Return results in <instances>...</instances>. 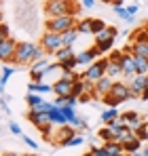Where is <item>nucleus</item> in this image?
I'll return each mask as SVG.
<instances>
[{"label":"nucleus","instance_id":"f257e3e1","mask_svg":"<svg viewBox=\"0 0 148 156\" xmlns=\"http://www.w3.org/2000/svg\"><path fill=\"white\" fill-rule=\"evenodd\" d=\"M47 17H64V15H76V2L74 0H51L45 4Z\"/></svg>","mask_w":148,"mask_h":156},{"label":"nucleus","instance_id":"f03ea898","mask_svg":"<svg viewBox=\"0 0 148 156\" xmlns=\"http://www.w3.org/2000/svg\"><path fill=\"white\" fill-rule=\"evenodd\" d=\"M133 95H131V89H129V84H125V82H114V87H112V91H110V95H106L104 97V101L106 104H110L112 108H117V104H121V101H127V99H131Z\"/></svg>","mask_w":148,"mask_h":156},{"label":"nucleus","instance_id":"7ed1b4c3","mask_svg":"<svg viewBox=\"0 0 148 156\" xmlns=\"http://www.w3.org/2000/svg\"><path fill=\"white\" fill-rule=\"evenodd\" d=\"M76 17L74 15H64V17H53L47 21V32H55V34H64L68 30L76 27Z\"/></svg>","mask_w":148,"mask_h":156},{"label":"nucleus","instance_id":"20e7f679","mask_svg":"<svg viewBox=\"0 0 148 156\" xmlns=\"http://www.w3.org/2000/svg\"><path fill=\"white\" fill-rule=\"evenodd\" d=\"M36 47L38 44H34V42H28V40H24V42H19L17 44V51H15V63L17 66H25V63H32L34 61V53H36Z\"/></svg>","mask_w":148,"mask_h":156},{"label":"nucleus","instance_id":"39448f33","mask_svg":"<svg viewBox=\"0 0 148 156\" xmlns=\"http://www.w3.org/2000/svg\"><path fill=\"white\" fill-rule=\"evenodd\" d=\"M28 118H30V122L40 131L43 135H47V141H49V131H51V127H53L49 112H32V110H30Z\"/></svg>","mask_w":148,"mask_h":156},{"label":"nucleus","instance_id":"423d86ee","mask_svg":"<svg viewBox=\"0 0 148 156\" xmlns=\"http://www.w3.org/2000/svg\"><path fill=\"white\" fill-rule=\"evenodd\" d=\"M106 68H108V59H98L95 63H91V66H89V68L85 70L83 78L95 84L98 80H102V78L106 76Z\"/></svg>","mask_w":148,"mask_h":156},{"label":"nucleus","instance_id":"0eeeda50","mask_svg":"<svg viewBox=\"0 0 148 156\" xmlns=\"http://www.w3.org/2000/svg\"><path fill=\"white\" fill-rule=\"evenodd\" d=\"M40 47L45 49L47 53H55L59 51L61 47H64V42H61V34H55V32H47L43 38H40Z\"/></svg>","mask_w":148,"mask_h":156},{"label":"nucleus","instance_id":"6e6552de","mask_svg":"<svg viewBox=\"0 0 148 156\" xmlns=\"http://www.w3.org/2000/svg\"><path fill=\"white\" fill-rule=\"evenodd\" d=\"M99 55H102V51H99L98 47H91V49H87V51L76 53V63H78V66H85V68H89L91 63H95V61H98Z\"/></svg>","mask_w":148,"mask_h":156},{"label":"nucleus","instance_id":"1a4fd4ad","mask_svg":"<svg viewBox=\"0 0 148 156\" xmlns=\"http://www.w3.org/2000/svg\"><path fill=\"white\" fill-rule=\"evenodd\" d=\"M121 68H123V76L129 78V80H133V78L138 76V68H135V59H133V55L127 51L123 53V57H121Z\"/></svg>","mask_w":148,"mask_h":156},{"label":"nucleus","instance_id":"9d476101","mask_svg":"<svg viewBox=\"0 0 148 156\" xmlns=\"http://www.w3.org/2000/svg\"><path fill=\"white\" fill-rule=\"evenodd\" d=\"M17 44H19V42H15V38L0 40V57H2V61H4V63H6V61H11V59H15Z\"/></svg>","mask_w":148,"mask_h":156},{"label":"nucleus","instance_id":"9b49d317","mask_svg":"<svg viewBox=\"0 0 148 156\" xmlns=\"http://www.w3.org/2000/svg\"><path fill=\"white\" fill-rule=\"evenodd\" d=\"M121 120H123L125 127H129L133 133H135V131H140L144 125H146V122H142V118H140L135 112H125V114H121Z\"/></svg>","mask_w":148,"mask_h":156},{"label":"nucleus","instance_id":"f8f14e48","mask_svg":"<svg viewBox=\"0 0 148 156\" xmlns=\"http://www.w3.org/2000/svg\"><path fill=\"white\" fill-rule=\"evenodd\" d=\"M72 89L74 84L72 82H66V80H57V82H53V93H55V97H70L72 95Z\"/></svg>","mask_w":148,"mask_h":156},{"label":"nucleus","instance_id":"ddd939ff","mask_svg":"<svg viewBox=\"0 0 148 156\" xmlns=\"http://www.w3.org/2000/svg\"><path fill=\"white\" fill-rule=\"evenodd\" d=\"M129 89H131V95L133 97H142V93L146 91V76H138L133 80H129Z\"/></svg>","mask_w":148,"mask_h":156},{"label":"nucleus","instance_id":"4468645a","mask_svg":"<svg viewBox=\"0 0 148 156\" xmlns=\"http://www.w3.org/2000/svg\"><path fill=\"white\" fill-rule=\"evenodd\" d=\"M112 87H114V80H112V78H108V76H104L102 80L95 82V95H102V97L110 95Z\"/></svg>","mask_w":148,"mask_h":156},{"label":"nucleus","instance_id":"2eb2a0df","mask_svg":"<svg viewBox=\"0 0 148 156\" xmlns=\"http://www.w3.org/2000/svg\"><path fill=\"white\" fill-rule=\"evenodd\" d=\"M72 59H76V53H74L72 47H61L59 51L55 53V61L57 63H68V61H72Z\"/></svg>","mask_w":148,"mask_h":156},{"label":"nucleus","instance_id":"dca6fc26","mask_svg":"<svg viewBox=\"0 0 148 156\" xmlns=\"http://www.w3.org/2000/svg\"><path fill=\"white\" fill-rule=\"evenodd\" d=\"M30 93H38V95H45V93H53V82H32L28 84Z\"/></svg>","mask_w":148,"mask_h":156},{"label":"nucleus","instance_id":"f3484780","mask_svg":"<svg viewBox=\"0 0 148 156\" xmlns=\"http://www.w3.org/2000/svg\"><path fill=\"white\" fill-rule=\"evenodd\" d=\"M76 133H74L72 125H64V127H59V131H57V144L59 146H66V141L70 139V137H74Z\"/></svg>","mask_w":148,"mask_h":156},{"label":"nucleus","instance_id":"a211bd4d","mask_svg":"<svg viewBox=\"0 0 148 156\" xmlns=\"http://www.w3.org/2000/svg\"><path fill=\"white\" fill-rule=\"evenodd\" d=\"M51 116V122H53V127H64V125H68V120H66V116H64V110L61 108H53L49 112Z\"/></svg>","mask_w":148,"mask_h":156},{"label":"nucleus","instance_id":"6ab92c4d","mask_svg":"<svg viewBox=\"0 0 148 156\" xmlns=\"http://www.w3.org/2000/svg\"><path fill=\"white\" fill-rule=\"evenodd\" d=\"M127 51L131 53V55H138V57H144L148 59V42H133Z\"/></svg>","mask_w":148,"mask_h":156},{"label":"nucleus","instance_id":"aec40b11","mask_svg":"<svg viewBox=\"0 0 148 156\" xmlns=\"http://www.w3.org/2000/svg\"><path fill=\"white\" fill-rule=\"evenodd\" d=\"M123 74V68H121V61H112V59H108V68H106V76L108 78H114L121 76Z\"/></svg>","mask_w":148,"mask_h":156},{"label":"nucleus","instance_id":"412c9836","mask_svg":"<svg viewBox=\"0 0 148 156\" xmlns=\"http://www.w3.org/2000/svg\"><path fill=\"white\" fill-rule=\"evenodd\" d=\"M78 36H80V34H78L76 27L68 30V32H64V34H61V42H64V47H72L74 42L78 40Z\"/></svg>","mask_w":148,"mask_h":156},{"label":"nucleus","instance_id":"4be33fe9","mask_svg":"<svg viewBox=\"0 0 148 156\" xmlns=\"http://www.w3.org/2000/svg\"><path fill=\"white\" fill-rule=\"evenodd\" d=\"M76 97L74 95H70V97H55L53 99V105L55 108H76Z\"/></svg>","mask_w":148,"mask_h":156},{"label":"nucleus","instance_id":"5701e85b","mask_svg":"<svg viewBox=\"0 0 148 156\" xmlns=\"http://www.w3.org/2000/svg\"><path fill=\"white\" fill-rule=\"evenodd\" d=\"M104 148L108 150L110 156H125V148L119 141H108V144H104Z\"/></svg>","mask_w":148,"mask_h":156},{"label":"nucleus","instance_id":"b1692460","mask_svg":"<svg viewBox=\"0 0 148 156\" xmlns=\"http://www.w3.org/2000/svg\"><path fill=\"white\" fill-rule=\"evenodd\" d=\"M125 148V154H135V152H140V148H142V141L133 135V139H129L127 144L123 146Z\"/></svg>","mask_w":148,"mask_h":156},{"label":"nucleus","instance_id":"393cba45","mask_svg":"<svg viewBox=\"0 0 148 156\" xmlns=\"http://www.w3.org/2000/svg\"><path fill=\"white\" fill-rule=\"evenodd\" d=\"M85 144H87V137H85L83 133H76L74 137H70V139L66 141L64 148H78V146H85Z\"/></svg>","mask_w":148,"mask_h":156},{"label":"nucleus","instance_id":"a878e982","mask_svg":"<svg viewBox=\"0 0 148 156\" xmlns=\"http://www.w3.org/2000/svg\"><path fill=\"white\" fill-rule=\"evenodd\" d=\"M133 135H135V133L129 129V127H123V129L117 133V141H119L121 146H125V144H127L129 139H133Z\"/></svg>","mask_w":148,"mask_h":156},{"label":"nucleus","instance_id":"bb28decb","mask_svg":"<svg viewBox=\"0 0 148 156\" xmlns=\"http://www.w3.org/2000/svg\"><path fill=\"white\" fill-rule=\"evenodd\" d=\"M78 34H93V19H83L76 23Z\"/></svg>","mask_w":148,"mask_h":156},{"label":"nucleus","instance_id":"cd10ccee","mask_svg":"<svg viewBox=\"0 0 148 156\" xmlns=\"http://www.w3.org/2000/svg\"><path fill=\"white\" fill-rule=\"evenodd\" d=\"M117 118H121V114H119L117 108H110V110H104V112H102V120H104L106 125L112 122V120H117Z\"/></svg>","mask_w":148,"mask_h":156},{"label":"nucleus","instance_id":"c85d7f7f","mask_svg":"<svg viewBox=\"0 0 148 156\" xmlns=\"http://www.w3.org/2000/svg\"><path fill=\"white\" fill-rule=\"evenodd\" d=\"M133 59H135L138 74H140V76H146V74H148V59H144V57H138V55H133Z\"/></svg>","mask_w":148,"mask_h":156},{"label":"nucleus","instance_id":"c756f323","mask_svg":"<svg viewBox=\"0 0 148 156\" xmlns=\"http://www.w3.org/2000/svg\"><path fill=\"white\" fill-rule=\"evenodd\" d=\"M114 13H117V17H121L123 21H127V23H133V15H129V11H127V6H114Z\"/></svg>","mask_w":148,"mask_h":156},{"label":"nucleus","instance_id":"7c9ffc66","mask_svg":"<svg viewBox=\"0 0 148 156\" xmlns=\"http://www.w3.org/2000/svg\"><path fill=\"white\" fill-rule=\"evenodd\" d=\"M15 74V66H9V63H4L2 66V89L6 87V82L11 80V76Z\"/></svg>","mask_w":148,"mask_h":156},{"label":"nucleus","instance_id":"2f4dec72","mask_svg":"<svg viewBox=\"0 0 148 156\" xmlns=\"http://www.w3.org/2000/svg\"><path fill=\"white\" fill-rule=\"evenodd\" d=\"M131 38H133V42H148V30L146 27L135 30V32L131 34Z\"/></svg>","mask_w":148,"mask_h":156},{"label":"nucleus","instance_id":"473e14b6","mask_svg":"<svg viewBox=\"0 0 148 156\" xmlns=\"http://www.w3.org/2000/svg\"><path fill=\"white\" fill-rule=\"evenodd\" d=\"M99 139H104V144H108V141H117V135H114V131L104 127V129H99Z\"/></svg>","mask_w":148,"mask_h":156},{"label":"nucleus","instance_id":"72a5a7b5","mask_svg":"<svg viewBox=\"0 0 148 156\" xmlns=\"http://www.w3.org/2000/svg\"><path fill=\"white\" fill-rule=\"evenodd\" d=\"M25 101H28V105H30V108H34V105H38L40 101H45V99H43L38 93H30V91H28V95H25Z\"/></svg>","mask_w":148,"mask_h":156},{"label":"nucleus","instance_id":"f704fd0d","mask_svg":"<svg viewBox=\"0 0 148 156\" xmlns=\"http://www.w3.org/2000/svg\"><path fill=\"white\" fill-rule=\"evenodd\" d=\"M53 108H55V105L51 104V101H40L38 105H34V108H30V110H32V112H51Z\"/></svg>","mask_w":148,"mask_h":156},{"label":"nucleus","instance_id":"c9c22d12","mask_svg":"<svg viewBox=\"0 0 148 156\" xmlns=\"http://www.w3.org/2000/svg\"><path fill=\"white\" fill-rule=\"evenodd\" d=\"M78 74H76V72H68V70H64V72H61V80H66V82H76V80H78Z\"/></svg>","mask_w":148,"mask_h":156},{"label":"nucleus","instance_id":"e433bc0d","mask_svg":"<svg viewBox=\"0 0 148 156\" xmlns=\"http://www.w3.org/2000/svg\"><path fill=\"white\" fill-rule=\"evenodd\" d=\"M114 40L117 38H110V40H106V42H102V44H95L102 53H108V51H112V47H114Z\"/></svg>","mask_w":148,"mask_h":156},{"label":"nucleus","instance_id":"4c0bfd02","mask_svg":"<svg viewBox=\"0 0 148 156\" xmlns=\"http://www.w3.org/2000/svg\"><path fill=\"white\" fill-rule=\"evenodd\" d=\"M106 127H108L110 131H114V135H117V133H119V131L123 129L125 125H123V120H121V118H117V120H112V122H108Z\"/></svg>","mask_w":148,"mask_h":156},{"label":"nucleus","instance_id":"58836bf2","mask_svg":"<svg viewBox=\"0 0 148 156\" xmlns=\"http://www.w3.org/2000/svg\"><path fill=\"white\" fill-rule=\"evenodd\" d=\"M106 27H108V26H106L102 19H93V36H95V34H99L102 30H106Z\"/></svg>","mask_w":148,"mask_h":156},{"label":"nucleus","instance_id":"ea45409f","mask_svg":"<svg viewBox=\"0 0 148 156\" xmlns=\"http://www.w3.org/2000/svg\"><path fill=\"white\" fill-rule=\"evenodd\" d=\"M6 38H11V32H9V26L2 21L0 23V40H6Z\"/></svg>","mask_w":148,"mask_h":156},{"label":"nucleus","instance_id":"a19ab883","mask_svg":"<svg viewBox=\"0 0 148 156\" xmlns=\"http://www.w3.org/2000/svg\"><path fill=\"white\" fill-rule=\"evenodd\" d=\"M135 137L140 139V141H144V139H148V122L142 127L140 131H135Z\"/></svg>","mask_w":148,"mask_h":156},{"label":"nucleus","instance_id":"79ce46f5","mask_svg":"<svg viewBox=\"0 0 148 156\" xmlns=\"http://www.w3.org/2000/svg\"><path fill=\"white\" fill-rule=\"evenodd\" d=\"M21 139L25 141V146H28V148H32V150H36V148H38V144H36V141H34L32 137H28V135H24Z\"/></svg>","mask_w":148,"mask_h":156},{"label":"nucleus","instance_id":"37998d69","mask_svg":"<svg viewBox=\"0 0 148 156\" xmlns=\"http://www.w3.org/2000/svg\"><path fill=\"white\" fill-rule=\"evenodd\" d=\"M91 152H93V156H110V154H108V150H106L104 146H99V148H93Z\"/></svg>","mask_w":148,"mask_h":156},{"label":"nucleus","instance_id":"c03bdc74","mask_svg":"<svg viewBox=\"0 0 148 156\" xmlns=\"http://www.w3.org/2000/svg\"><path fill=\"white\" fill-rule=\"evenodd\" d=\"M9 129H11L13 135H21V127H19L17 122H9Z\"/></svg>","mask_w":148,"mask_h":156},{"label":"nucleus","instance_id":"a18cd8bd","mask_svg":"<svg viewBox=\"0 0 148 156\" xmlns=\"http://www.w3.org/2000/svg\"><path fill=\"white\" fill-rule=\"evenodd\" d=\"M127 11H129V15L135 17V13L140 11V2H135V4H127Z\"/></svg>","mask_w":148,"mask_h":156},{"label":"nucleus","instance_id":"49530a36","mask_svg":"<svg viewBox=\"0 0 148 156\" xmlns=\"http://www.w3.org/2000/svg\"><path fill=\"white\" fill-rule=\"evenodd\" d=\"M80 4H83L85 9H93V6H95V0H80Z\"/></svg>","mask_w":148,"mask_h":156},{"label":"nucleus","instance_id":"de8ad7c7","mask_svg":"<svg viewBox=\"0 0 148 156\" xmlns=\"http://www.w3.org/2000/svg\"><path fill=\"white\" fill-rule=\"evenodd\" d=\"M2 112H4V114L11 112V110H9V101H6V97H2Z\"/></svg>","mask_w":148,"mask_h":156},{"label":"nucleus","instance_id":"09e8293b","mask_svg":"<svg viewBox=\"0 0 148 156\" xmlns=\"http://www.w3.org/2000/svg\"><path fill=\"white\" fill-rule=\"evenodd\" d=\"M142 99H148V89L144 91V93H142Z\"/></svg>","mask_w":148,"mask_h":156},{"label":"nucleus","instance_id":"8fccbe9b","mask_svg":"<svg viewBox=\"0 0 148 156\" xmlns=\"http://www.w3.org/2000/svg\"><path fill=\"white\" fill-rule=\"evenodd\" d=\"M129 156H144L142 152H135V154H129Z\"/></svg>","mask_w":148,"mask_h":156},{"label":"nucleus","instance_id":"3c124183","mask_svg":"<svg viewBox=\"0 0 148 156\" xmlns=\"http://www.w3.org/2000/svg\"><path fill=\"white\" fill-rule=\"evenodd\" d=\"M83 156H93V152H87V154H83Z\"/></svg>","mask_w":148,"mask_h":156},{"label":"nucleus","instance_id":"603ef678","mask_svg":"<svg viewBox=\"0 0 148 156\" xmlns=\"http://www.w3.org/2000/svg\"><path fill=\"white\" fill-rule=\"evenodd\" d=\"M142 154H144V156H148V148H146V150H144V152H142Z\"/></svg>","mask_w":148,"mask_h":156},{"label":"nucleus","instance_id":"864d4df0","mask_svg":"<svg viewBox=\"0 0 148 156\" xmlns=\"http://www.w3.org/2000/svg\"><path fill=\"white\" fill-rule=\"evenodd\" d=\"M146 89H148V74H146Z\"/></svg>","mask_w":148,"mask_h":156},{"label":"nucleus","instance_id":"5fc2aeb1","mask_svg":"<svg viewBox=\"0 0 148 156\" xmlns=\"http://www.w3.org/2000/svg\"><path fill=\"white\" fill-rule=\"evenodd\" d=\"M45 2H51V0H45Z\"/></svg>","mask_w":148,"mask_h":156},{"label":"nucleus","instance_id":"6e6d98bb","mask_svg":"<svg viewBox=\"0 0 148 156\" xmlns=\"http://www.w3.org/2000/svg\"><path fill=\"white\" fill-rule=\"evenodd\" d=\"M146 30H148V26H146Z\"/></svg>","mask_w":148,"mask_h":156}]
</instances>
